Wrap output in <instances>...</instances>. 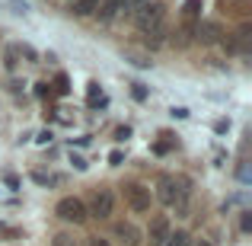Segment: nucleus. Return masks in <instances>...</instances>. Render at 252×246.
Instances as JSON below:
<instances>
[{"instance_id":"nucleus-1","label":"nucleus","mask_w":252,"mask_h":246,"mask_svg":"<svg viewBox=\"0 0 252 246\" xmlns=\"http://www.w3.org/2000/svg\"><path fill=\"white\" fill-rule=\"evenodd\" d=\"M134 26L141 29V35H147L150 45H160L166 38V6L163 3H147L134 13Z\"/></svg>"},{"instance_id":"nucleus-2","label":"nucleus","mask_w":252,"mask_h":246,"mask_svg":"<svg viewBox=\"0 0 252 246\" xmlns=\"http://www.w3.org/2000/svg\"><path fill=\"white\" fill-rule=\"evenodd\" d=\"M157 198H160L166 208L185 211V202H189V179H185V176H169V173H163V176L157 179Z\"/></svg>"},{"instance_id":"nucleus-3","label":"nucleus","mask_w":252,"mask_h":246,"mask_svg":"<svg viewBox=\"0 0 252 246\" xmlns=\"http://www.w3.org/2000/svg\"><path fill=\"white\" fill-rule=\"evenodd\" d=\"M125 202H128V208L134 211V214L150 211V202H154V195H150V185H144V182H128V185H125Z\"/></svg>"},{"instance_id":"nucleus-4","label":"nucleus","mask_w":252,"mask_h":246,"mask_svg":"<svg viewBox=\"0 0 252 246\" xmlns=\"http://www.w3.org/2000/svg\"><path fill=\"white\" fill-rule=\"evenodd\" d=\"M112 211H115V192L105 189V185H99V189L93 192V202H90V208H86V214L105 221V217H112Z\"/></svg>"},{"instance_id":"nucleus-5","label":"nucleus","mask_w":252,"mask_h":246,"mask_svg":"<svg viewBox=\"0 0 252 246\" xmlns=\"http://www.w3.org/2000/svg\"><path fill=\"white\" fill-rule=\"evenodd\" d=\"M55 214L61 217L64 224H86V205L80 202V198H74V195H67V198H61L58 202V208H55Z\"/></svg>"},{"instance_id":"nucleus-6","label":"nucleus","mask_w":252,"mask_h":246,"mask_svg":"<svg viewBox=\"0 0 252 246\" xmlns=\"http://www.w3.org/2000/svg\"><path fill=\"white\" fill-rule=\"evenodd\" d=\"M172 234L169 230V217H154V221H150V227H147V240H150V246H163L166 243V237Z\"/></svg>"},{"instance_id":"nucleus-7","label":"nucleus","mask_w":252,"mask_h":246,"mask_svg":"<svg viewBox=\"0 0 252 246\" xmlns=\"http://www.w3.org/2000/svg\"><path fill=\"white\" fill-rule=\"evenodd\" d=\"M125 10V0H105V3H99V19H102V23H112V19L118 16V13Z\"/></svg>"},{"instance_id":"nucleus-8","label":"nucleus","mask_w":252,"mask_h":246,"mask_svg":"<svg viewBox=\"0 0 252 246\" xmlns=\"http://www.w3.org/2000/svg\"><path fill=\"white\" fill-rule=\"evenodd\" d=\"M195 35H198V42L211 45V42H217V38H220V26H217V23H198Z\"/></svg>"},{"instance_id":"nucleus-9","label":"nucleus","mask_w":252,"mask_h":246,"mask_svg":"<svg viewBox=\"0 0 252 246\" xmlns=\"http://www.w3.org/2000/svg\"><path fill=\"white\" fill-rule=\"evenodd\" d=\"M115 234L122 237V243H128V246H137V243H141V234H137V230L131 227V224H118Z\"/></svg>"},{"instance_id":"nucleus-10","label":"nucleus","mask_w":252,"mask_h":246,"mask_svg":"<svg viewBox=\"0 0 252 246\" xmlns=\"http://www.w3.org/2000/svg\"><path fill=\"white\" fill-rule=\"evenodd\" d=\"M96 10H99V0H74V6H70L74 16H90Z\"/></svg>"},{"instance_id":"nucleus-11","label":"nucleus","mask_w":252,"mask_h":246,"mask_svg":"<svg viewBox=\"0 0 252 246\" xmlns=\"http://www.w3.org/2000/svg\"><path fill=\"white\" fill-rule=\"evenodd\" d=\"M163 246H191V234H189V230H176V234L166 237Z\"/></svg>"},{"instance_id":"nucleus-12","label":"nucleus","mask_w":252,"mask_h":246,"mask_svg":"<svg viewBox=\"0 0 252 246\" xmlns=\"http://www.w3.org/2000/svg\"><path fill=\"white\" fill-rule=\"evenodd\" d=\"M32 182H38V185H58V182H61V176H48V173H32Z\"/></svg>"},{"instance_id":"nucleus-13","label":"nucleus","mask_w":252,"mask_h":246,"mask_svg":"<svg viewBox=\"0 0 252 246\" xmlns=\"http://www.w3.org/2000/svg\"><path fill=\"white\" fill-rule=\"evenodd\" d=\"M51 246H77V240H74V234H55Z\"/></svg>"},{"instance_id":"nucleus-14","label":"nucleus","mask_w":252,"mask_h":246,"mask_svg":"<svg viewBox=\"0 0 252 246\" xmlns=\"http://www.w3.org/2000/svg\"><path fill=\"white\" fill-rule=\"evenodd\" d=\"M131 96H134L137 103H144V99H147V86L144 83H131Z\"/></svg>"},{"instance_id":"nucleus-15","label":"nucleus","mask_w":252,"mask_h":246,"mask_svg":"<svg viewBox=\"0 0 252 246\" xmlns=\"http://www.w3.org/2000/svg\"><path fill=\"white\" fill-rule=\"evenodd\" d=\"M147 3H150V0H125V10L122 13H137L141 6H147Z\"/></svg>"},{"instance_id":"nucleus-16","label":"nucleus","mask_w":252,"mask_h":246,"mask_svg":"<svg viewBox=\"0 0 252 246\" xmlns=\"http://www.w3.org/2000/svg\"><path fill=\"white\" fill-rule=\"evenodd\" d=\"M198 10H201V0H185V16H198Z\"/></svg>"},{"instance_id":"nucleus-17","label":"nucleus","mask_w":252,"mask_h":246,"mask_svg":"<svg viewBox=\"0 0 252 246\" xmlns=\"http://www.w3.org/2000/svg\"><path fill=\"white\" fill-rule=\"evenodd\" d=\"M16 51L23 58H29V61H38V55H35V48H32V45H16Z\"/></svg>"},{"instance_id":"nucleus-18","label":"nucleus","mask_w":252,"mask_h":246,"mask_svg":"<svg viewBox=\"0 0 252 246\" xmlns=\"http://www.w3.org/2000/svg\"><path fill=\"white\" fill-rule=\"evenodd\" d=\"M240 230H243V234H249V230H252V214H249V211H243V214H240Z\"/></svg>"},{"instance_id":"nucleus-19","label":"nucleus","mask_w":252,"mask_h":246,"mask_svg":"<svg viewBox=\"0 0 252 246\" xmlns=\"http://www.w3.org/2000/svg\"><path fill=\"white\" fill-rule=\"evenodd\" d=\"M109 163L112 166H122L125 163V154H122V150H112V154H109Z\"/></svg>"},{"instance_id":"nucleus-20","label":"nucleus","mask_w":252,"mask_h":246,"mask_svg":"<svg viewBox=\"0 0 252 246\" xmlns=\"http://www.w3.org/2000/svg\"><path fill=\"white\" fill-rule=\"evenodd\" d=\"M70 163H74V166H77V170H80V173L86 170V166H90V163H86V160H83L80 154H70Z\"/></svg>"},{"instance_id":"nucleus-21","label":"nucleus","mask_w":252,"mask_h":246,"mask_svg":"<svg viewBox=\"0 0 252 246\" xmlns=\"http://www.w3.org/2000/svg\"><path fill=\"white\" fill-rule=\"evenodd\" d=\"M10 6L16 13H29V3H26V0H10Z\"/></svg>"},{"instance_id":"nucleus-22","label":"nucleus","mask_w":252,"mask_h":246,"mask_svg":"<svg viewBox=\"0 0 252 246\" xmlns=\"http://www.w3.org/2000/svg\"><path fill=\"white\" fill-rule=\"evenodd\" d=\"M86 246H109V240H105V237H90Z\"/></svg>"},{"instance_id":"nucleus-23","label":"nucleus","mask_w":252,"mask_h":246,"mask_svg":"<svg viewBox=\"0 0 252 246\" xmlns=\"http://www.w3.org/2000/svg\"><path fill=\"white\" fill-rule=\"evenodd\" d=\"M6 68H16V48L6 51Z\"/></svg>"},{"instance_id":"nucleus-24","label":"nucleus","mask_w":252,"mask_h":246,"mask_svg":"<svg viewBox=\"0 0 252 246\" xmlns=\"http://www.w3.org/2000/svg\"><path fill=\"white\" fill-rule=\"evenodd\" d=\"M227 128H230V122H227V118H220V122L214 125V131H217V135H223V131H227Z\"/></svg>"},{"instance_id":"nucleus-25","label":"nucleus","mask_w":252,"mask_h":246,"mask_svg":"<svg viewBox=\"0 0 252 246\" xmlns=\"http://www.w3.org/2000/svg\"><path fill=\"white\" fill-rule=\"evenodd\" d=\"M35 141H38V144H48V141H51V131H38Z\"/></svg>"},{"instance_id":"nucleus-26","label":"nucleus","mask_w":252,"mask_h":246,"mask_svg":"<svg viewBox=\"0 0 252 246\" xmlns=\"http://www.w3.org/2000/svg\"><path fill=\"white\" fill-rule=\"evenodd\" d=\"M3 182L10 185V189H19V179H16V176H10V173H6V176H3Z\"/></svg>"},{"instance_id":"nucleus-27","label":"nucleus","mask_w":252,"mask_h":246,"mask_svg":"<svg viewBox=\"0 0 252 246\" xmlns=\"http://www.w3.org/2000/svg\"><path fill=\"white\" fill-rule=\"evenodd\" d=\"M172 115H176V118H189V109H182V105H179V109H172Z\"/></svg>"},{"instance_id":"nucleus-28","label":"nucleus","mask_w":252,"mask_h":246,"mask_svg":"<svg viewBox=\"0 0 252 246\" xmlns=\"http://www.w3.org/2000/svg\"><path fill=\"white\" fill-rule=\"evenodd\" d=\"M125 138H131V128L125 125V128H118V141H125Z\"/></svg>"},{"instance_id":"nucleus-29","label":"nucleus","mask_w":252,"mask_h":246,"mask_svg":"<svg viewBox=\"0 0 252 246\" xmlns=\"http://www.w3.org/2000/svg\"><path fill=\"white\" fill-rule=\"evenodd\" d=\"M48 93V83H35V96H45Z\"/></svg>"},{"instance_id":"nucleus-30","label":"nucleus","mask_w":252,"mask_h":246,"mask_svg":"<svg viewBox=\"0 0 252 246\" xmlns=\"http://www.w3.org/2000/svg\"><path fill=\"white\" fill-rule=\"evenodd\" d=\"M191 246H214V243H211V240H204V237H201V240H191Z\"/></svg>"}]
</instances>
